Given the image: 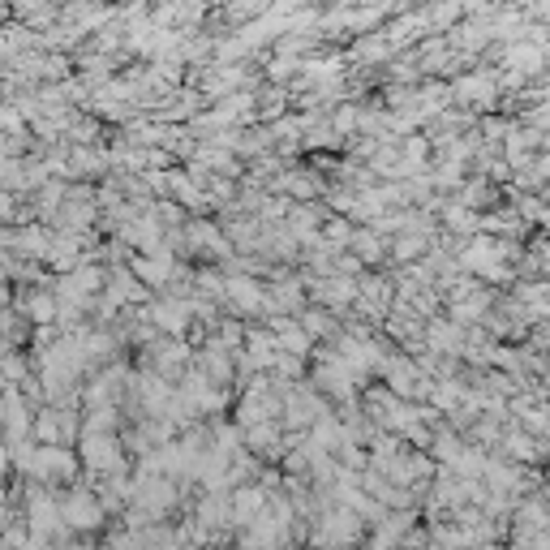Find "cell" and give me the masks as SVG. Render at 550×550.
Here are the masks:
<instances>
[{
  "instance_id": "obj_1",
  "label": "cell",
  "mask_w": 550,
  "mask_h": 550,
  "mask_svg": "<svg viewBox=\"0 0 550 550\" xmlns=\"http://www.w3.org/2000/svg\"><path fill=\"white\" fill-rule=\"evenodd\" d=\"M516 525H520V533H533V538H538V533H546V529H550V503H546L542 495L525 499V503L516 508Z\"/></svg>"
},
{
  "instance_id": "obj_4",
  "label": "cell",
  "mask_w": 550,
  "mask_h": 550,
  "mask_svg": "<svg viewBox=\"0 0 550 550\" xmlns=\"http://www.w3.org/2000/svg\"><path fill=\"white\" fill-rule=\"evenodd\" d=\"M533 18H542V22H550V5H538V9H533Z\"/></svg>"
},
{
  "instance_id": "obj_3",
  "label": "cell",
  "mask_w": 550,
  "mask_h": 550,
  "mask_svg": "<svg viewBox=\"0 0 550 550\" xmlns=\"http://www.w3.org/2000/svg\"><path fill=\"white\" fill-rule=\"evenodd\" d=\"M529 550H550V529L546 533H538V538H533V546Z\"/></svg>"
},
{
  "instance_id": "obj_5",
  "label": "cell",
  "mask_w": 550,
  "mask_h": 550,
  "mask_svg": "<svg viewBox=\"0 0 550 550\" xmlns=\"http://www.w3.org/2000/svg\"><path fill=\"white\" fill-rule=\"evenodd\" d=\"M546 65H550V43H546Z\"/></svg>"
},
{
  "instance_id": "obj_2",
  "label": "cell",
  "mask_w": 550,
  "mask_h": 550,
  "mask_svg": "<svg viewBox=\"0 0 550 550\" xmlns=\"http://www.w3.org/2000/svg\"><path fill=\"white\" fill-rule=\"evenodd\" d=\"M469 95L490 99V95H495V86H490V78H473V82H469Z\"/></svg>"
}]
</instances>
